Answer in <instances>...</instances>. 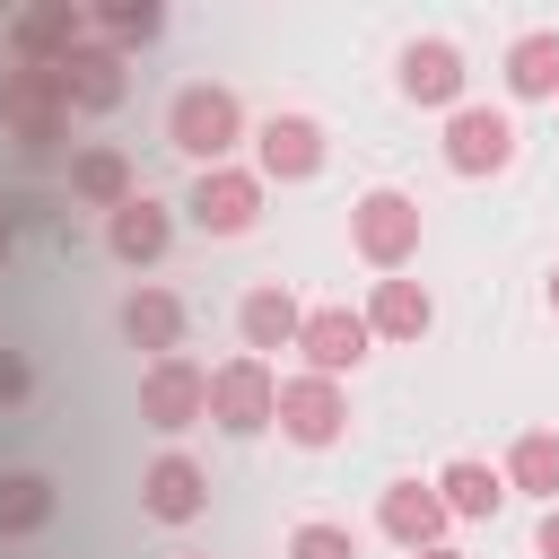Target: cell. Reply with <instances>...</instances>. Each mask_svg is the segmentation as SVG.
I'll return each instance as SVG.
<instances>
[{"label": "cell", "instance_id": "1", "mask_svg": "<svg viewBox=\"0 0 559 559\" xmlns=\"http://www.w3.org/2000/svg\"><path fill=\"white\" fill-rule=\"evenodd\" d=\"M0 122H9L17 157H52V148L70 140V87H61V70L9 61V70H0Z\"/></svg>", "mask_w": 559, "mask_h": 559}, {"label": "cell", "instance_id": "2", "mask_svg": "<svg viewBox=\"0 0 559 559\" xmlns=\"http://www.w3.org/2000/svg\"><path fill=\"white\" fill-rule=\"evenodd\" d=\"M166 140H175L192 166H227L236 140H245V105H236V87H218V79L175 87V96H166Z\"/></svg>", "mask_w": 559, "mask_h": 559}, {"label": "cell", "instance_id": "3", "mask_svg": "<svg viewBox=\"0 0 559 559\" xmlns=\"http://www.w3.org/2000/svg\"><path fill=\"white\" fill-rule=\"evenodd\" d=\"M419 236H428V218H419V201H411L402 183H367V192L349 201V245H358L367 271L393 280V271L419 253Z\"/></svg>", "mask_w": 559, "mask_h": 559}, {"label": "cell", "instance_id": "4", "mask_svg": "<svg viewBox=\"0 0 559 559\" xmlns=\"http://www.w3.org/2000/svg\"><path fill=\"white\" fill-rule=\"evenodd\" d=\"M210 419L227 428V437H262V428H280V367L271 358H227V367H210Z\"/></svg>", "mask_w": 559, "mask_h": 559}, {"label": "cell", "instance_id": "5", "mask_svg": "<svg viewBox=\"0 0 559 559\" xmlns=\"http://www.w3.org/2000/svg\"><path fill=\"white\" fill-rule=\"evenodd\" d=\"M140 419L157 428V437H183V428H201L210 419V367L201 358H148V376H140Z\"/></svg>", "mask_w": 559, "mask_h": 559}, {"label": "cell", "instance_id": "6", "mask_svg": "<svg viewBox=\"0 0 559 559\" xmlns=\"http://www.w3.org/2000/svg\"><path fill=\"white\" fill-rule=\"evenodd\" d=\"M87 44H96V26H87L79 0H35V9L9 17V61H26V70H61Z\"/></svg>", "mask_w": 559, "mask_h": 559}, {"label": "cell", "instance_id": "7", "mask_svg": "<svg viewBox=\"0 0 559 559\" xmlns=\"http://www.w3.org/2000/svg\"><path fill=\"white\" fill-rule=\"evenodd\" d=\"M437 148H445L454 175L480 183V175H507V166H515V122H507V105H454Z\"/></svg>", "mask_w": 559, "mask_h": 559}, {"label": "cell", "instance_id": "8", "mask_svg": "<svg viewBox=\"0 0 559 559\" xmlns=\"http://www.w3.org/2000/svg\"><path fill=\"white\" fill-rule=\"evenodd\" d=\"M183 218H192L201 236H245V227L262 218V175H253V166H201L192 192H183Z\"/></svg>", "mask_w": 559, "mask_h": 559}, {"label": "cell", "instance_id": "9", "mask_svg": "<svg viewBox=\"0 0 559 559\" xmlns=\"http://www.w3.org/2000/svg\"><path fill=\"white\" fill-rule=\"evenodd\" d=\"M341 428H349V393L332 376H280V437L288 445L323 454V445H341Z\"/></svg>", "mask_w": 559, "mask_h": 559}, {"label": "cell", "instance_id": "10", "mask_svg": "<svg viewBox=\"0 0 559 559\" xmlns=\"http://www.w3.org/2000/svg\"><path fill=\"white\" fill-rule=\"evenodd\" d=\"M253 175H262V183H306V175H323V122H314V114H262V122H253Z\"/></svg>", "mask_w": 559, "mask_h": 559}, {"label": "cell", "instance_id": "11", "mask_svg": "<svg viewBox=\"0 0 559 559\" xmlns=\"http://www.w3.org/2000/svg\"><path fill=\"white\" fill-rule=\"evenodd\" d=\"M367 314H349V306H306V332H297V358H306V376H349L358 358H367Z\"/></svg>", "mask_w": 559, "mask_h": 559}, {"label": "cell", "instance_id": "12", "mask_svg": "<svg viewBox=\"0 0 559 559\" xmlns=\"http://www.w3.org/2000/svg\"><path fill=\"white\" fill-rule=\"evenodd\" d=\"M393 87L411 96V105H463V52L445 44V35H411L402 44V61H393Z\"/></svg>", "mask_w": 559, "mask_h": 559}, {"label": "cell", "instance_id": "13", "mask_svg": "<svg viewBox=\"0 0 559 559\" xmlns=\"http://www.w3.org/2000/svg\"><path fill=\"white\" fill-rule=\"evenodd\" d=\"M297 332H306V306H297L280 280H253V288L236 297V341H245V358L297 349Z\"/></svg>", "mask_w": 559, "mask_h": 559}, {"label": "cell", "instance_id": "14", "mask_svg": "<svg viewBox=\"0 0 559 559\" xmlns=\"http://www.w3.org/2000/svg\"><path fill=\"white\" fill-rule=\"evenodd\" d=\"M140 507H148L157 524H192V515L210 507V472H201L183 445H166V454L140 472Z\"/></svg>", "mask_w": 559, "mask_h": 559}, {"label": "cell", "instance_id": "15", "mask_svg": "<svg viewBox=\"0 0 559 559\" xmlns=\"http://www.w3.org/2000/svg\"><path fill=\"white\" fill-rule=\"evenodd\" d=\"M376 524H384V542H402V550H437L454 515H445L437 480H393V489L376 498Z\"/></svg>", "mask_w": 559, "mask_h": 559}, {"label": "cell", "instance_id": "16", "mask_svg": "<svg viewBox=\"0 0 559 559\" xmlns=\"http://www.w3.org/2000/svg\"><path fill=\"white\" fill-rule=\"evenodd\" d=\"M166 245H175V210H166L157 192H131V201L105 218V253H114V262H131V271H148Z\"/></svg>", "mask_w": 559, "mask_h": 559}, {"label": "cell", "instance_id": "17", "mask_svg": "<svg viewBox=\"0 0 559 559\" xmlns=\"http://www.w3.org/2000/svg\"><path fill=\"white\" fill-rule=\"evenodd\" d=\"M437 498H445V515H454V524H489V515L507 507V472H498V463H480V454H454V463L437 472Z\"/></svg>", "mask_w": 559, "mask_h": 559}, {"label": "cell", "instance_id": "18", "mask_svg": "<svg viewBox=\"0 0 559 559\" xmlns=\"http://www.w3.org/2000/svg\"><path fill=\"white\" fill-rule=\"evenodd\" d=\"M131 192H140V183H131V157H122V148L96 140V148L70 157V201H79V210H105V218H114Z\"/></svg>", "mask_w": 559, "mask_h": 559}, {"label": "cell", "instance_id": "19", "mask_svg": "<svg viewBox=\"0 0 559 559\" xmlns=\"http://www.w3.org/2000/svg\"><path fill=\"white\" fill-rule=\"evenodd\" d=\"M122 341L148 349V358H175V349H183V297H166V288H131V297H122Z\"/></svg>", "mask_w": 559, "mask_h": 559}, {"label": "cell", "instance_id": "20", "mask_svg": "<svg viewBox=\"0 0 559 559\" xmlns=\"http://www.w3.org/2000/svg\"><path fill=\"white\" fill-rule=\"evenodd\" d=\"M507 96H524V105H559V26H524L515 44H507Z\"/></svg>", "mask_w": 559, "mask_h": 559}, {"label": "cell", "instance_id": "21", "mask_svg": "<svg viewBox=\"0 0 559 559\" xmlns=\"http://www.w3.org/2000/svg\"><path fill=\"white\" fill-rule=\"evenodd\" d=\"M61 87H70V114H114L131 79H122V52L87 44V52H70V61H61Z\"/></svg>", "mask_w": 559, "mask_h": 559}, {"label": "cell", "instance_id": "22", "mask_svg": "<svg viewBox=\"0 0 559 559\" xmlns=\"http://www.w3.org/2000/svg\"><path fill=\"white\" fill-rule=\"evenodd\" d=\"M428 323H437V297L419 280H376V297H367V332L376 341H419Z\"/></svg>", "mask_w": 559, "mask_h": 559}, {"label": "cell", "instance_id": "23", "mask_svg": "<svg viewBox=\"0 0 559 559\" xmlns=\"http://www.w3.org/2000/svg\"><path fill=\"white\" fill-rule=\"evenodd\" d=\"M507 489H524V498H542V507H559V428H524L515 445H507Z\"/></svg>", "mask_w": 559, "mask_h": 559}, {"label": "cell", "instance_id": "24", "mask_svg": "<svg viewBox=\"0 0 559 559\" xmlns=\"http://www.w3.org/2000/svg\"><path fill=\"white\" fill-rule=\"evenodd\" d=\"M87 26H96L105 52H140V44L166 35V9L157 0H105V9H87Z\"/></svg>", "mask_w": 559, "mask_h": 559}, {"label": "cell", "instance_id": "25", "mask_svg": "<svg viewBox=\"0 0 559 559\" xmlns=\"http://www.w3.org/2000/svg\"><path fill=\"white\" fill-rule=\"evenodd\" d=\"M52 524V480L44 472H0V533H44Z\"/></svg>", "mask_w": 559, "mask_h": 559}, {"label": "cell", "instance_id": "26", "mask_svg": "<svg viewBox=\"0 0 559 559\" xmlns=\"http://www.w3.org/2000/svg\"><path fill=\"white\" fill-rule=\"evenodd\" d=\"M288 559H358V533L314 515V524H297V533H288Z\"/></svg>", "mask_w": 559, "mask_h": 559}, {"label": "cell", "instance_id": "27", "mask_svg": "<svg viewBox=\"0 0 559 559\" xmlns=\"http://www.w3.org/2000/svg\"><path fill=\"white\" fill-rule=\"evenodd\" d=\"M35 393V367H26V349H0V411L9 402H26Z\"/></svg>", "mask_w": 559, "mask_h": 559}, {"label": "cell", "instance_id": "28", "mask_svg": "<svg viewBox=\"0 0 559 559\" xmlns=\"http://www.w3.org/2000/svg\"><path fill=\"white\" fill-rule=\"evenodd\" d=\"M533 559H559V507H542V524H533Z\"/></svg>", "mask_w": 559, "mask_h": 559}, {"label": "cell", "instance_id": "29", "mask_svg": "<svg viewBox=\"0 0 559 559\" xmlns=\"http://www.w3.org/2000/svg\"><path fill=\"white\" fill-rule=\"evenodd\" d=\"M9 253H17V218L0 210V262H9Z\"/></svg>", "mask_w": 559, "mask_h": 559}, {"label": "cell", "instance_id": "30", "mask_svg": "<svg viewBox=\"0 0 559 559\" xmlns=\"http://www.w3.org/2000/svg\"><path fill=\"white\" fill-rule=\"evenodd\" d=\"M411 559H463V550H445V542H437V550H411Z\"/></svg>", "mask_w": 559, "mask_h": 559}, {"label": "cell", "instance_id": "31", "mask_svg": "<svg viewBox=\"0 0 559 559\" xmlns=\"http://www.w3.org/2000/svg\"><path fill=\"white\" fill-rule=\"evenodd\" d=\"M542 297H550V314H559V271H550V288H542Z\"/></svg>", "mask_w": 559, "mask_h": 559}]
</instances>
